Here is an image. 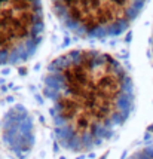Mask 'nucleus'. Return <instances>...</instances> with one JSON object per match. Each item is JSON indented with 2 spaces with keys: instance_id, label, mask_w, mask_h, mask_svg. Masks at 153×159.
Masks as SVG:
<instances>
[{
  "instance_id": "obj_3",
  "label": "nucleus",
  "mask_w": 153,
  "mask_h": 159,
  "mask_svg": "<svg viewBox=\"0 0 153 159\" xmlns=\"http://www.w3.org/2000/svg\"><path fill=\"white\" fill-rule=\"evenodd\" d=\"M43 28L42 3L0 2V66H18L33 58Z\"/></svg>"
},
{
  "instance_id": "obj_4",
  "label": "nucleus",
  "mask_w": 153,
  "mask_h": 159,
  "mask_svg": "<svg viewBox=\"0 0 153 159\" xmlns=\"http://www.w3.org/2000/svg\"><path fill=\"white\" fill-rule=\"evenodd\" d=\"M128 159H153V144L146 146L143 149L137 150L134 155H131Z\"/></svg>"
},
{
  "instance_id": "obj_5",
  "label": "nucleus",
  "mask_w": 153,
  "mask_h": 159,
  "mask_svg": "<svg viewBox=\"0 0 153 159\" xmlns=\"http://www.w3.org/2000/svg\"><path fill=\"white\" fill-rule=\"evenodd\" d=\"M152 57H153V34H152Z\"/></svg>"
},
{
  "instance_id": "obj_2",
  "label": "nucleus",
  "mask_w": 153,
  "mask_h": 159,
  "mask_svg": "<svg viewBox=\"0 0 153 159\" xmlns=\"http://www.w3.org/2000/svg\"><path fill=\"white\" fill-rule=\"evenodd\" d=\"M144 6V2H55L51 5L62 27L86 40L122 34Z\"/></svg>"
},
{
  "instance_id": "obj_1",
  "label": "nucleus",
  "mask_w": 153,
  "mask_h": 159,
  "mask_svg": "<svg viewBox=\"0 0 153 159\" xmlns=\"http://www.w3.org/2000/svg\"><path fill=\"white\" fill-rule=\"evenodd\" d=\"M57 141L85 153L109 143L134 110V84L123 66L95 49L66 52L45 76Z\"/></svg>"
}]
</instances>
